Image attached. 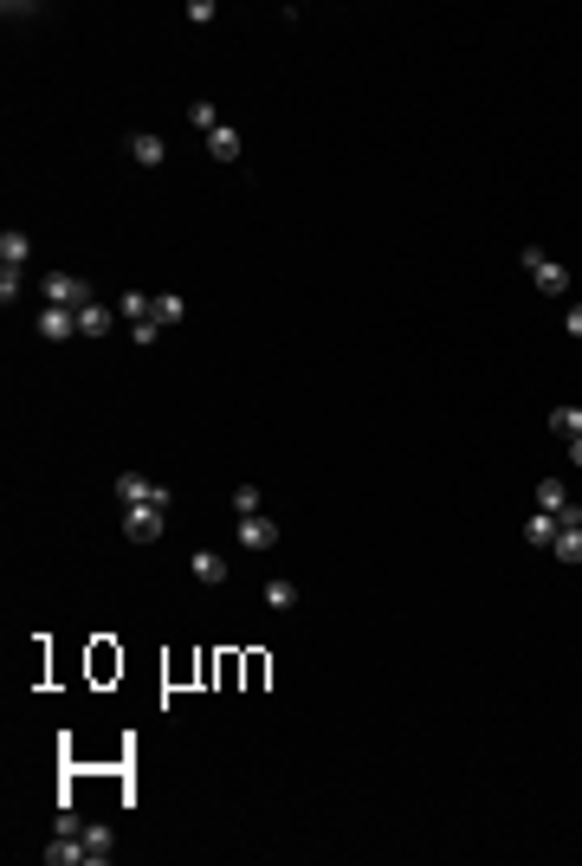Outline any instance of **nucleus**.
Segmentation results:
<instances>
[{
    "instance_id": "1",
    "label": "nucleus",
    "mask_w": 582,
    "mask_h": 866,
    "mask_svg": "<svg viewBox=\"0 0 582 866\" xmlns=\"http://www.w3.org/2000/svg\"><path fill=\"white\" fill-rule=\"evenodd\" d=\"M518 259H524V272L537 279V291H550V298H557V291H569V272H563L550 253H543V246H524Z\"/></svg>"
},
{
    "instance_id": "2",
    "label": "nucleus",
    "mask_w": 582,
    "mask_h": 866,
    "mask_svg": "<svg viewBox=\"0 0 582 866\" xmlns=\"http://www.w3.org/2000/svg\"><path fill=\"white\" fill-rule=\"evenodd\" d=\"M97 291H91V279H71V272H59V279H46V304H59V310H85Z\"/></svg>"
},
{
    "instance_id": "3",
    "label": "nucleus",
    "mask_w": 582,
    "mask_h": 866,
    "mask_svg": "<svg viewBox=\"0 0 582 866\" xmlns=\"http://www.w3.org/2000/svg\"><path fill=\"white\" fill-rule=\"evenodd\" d=\"M162 524H169V511H155V504H124V530H130L136 543H155V537H162Z\"/></svg>"
},
{
    "instance_id": "4",
    "label": "nucleus",
    "mask_w": 582,
    "mask_h": 866,
    "mask_svg": "<svg viewBox=\"0 0 582 866\" xmlns=\"http://www.w3.org/2000/svg\"><path fill=\"white\" fill-rule=\"evenodd\" d=\"M39 336H46V343H65V336H78V310H59V304H46V310H39Z\"/></svg>"
},
{
    "instance_id": "5",
    "label": "nucleus",
    "mask_w": 582,
    "mask_h": 866,
    "mask_svg": "<svg viewBox=\"0 0 582 866\" xmlns=\"http://www.w3.org/2000/svg\"><path fill=\"white\" fill-rule=\"evenodd\" d=\"M240 543L246 549H272V543H279V524H272L265 511H253V518H240Z\"/></svg>"
},
{
    "instance_id": "6",
    "label": "nucleus",
    "mask_w": 582,
    "mask_h": 866,
    "mask_svg": "<svg viewBox=\"0 0 582 866\" xmlns=\"http://www.w3.org/2000/svg\"><path fill=\"white\" fill-rule=\"evenodd\" d=\"M130 155H136L143 169H162V162H169V143L149 136V130H136V136H130Z\"/></svg>"
},
{
    "instance_id": "7",
    "label": "nucleus",
    "mask_w": 582,
    "mask_h": 866,
    "mask_svg": "<svg viewBox=\"0 0 582 866\" xmlns=\"http://www.w3.org/2000/svg\"><path fill=\"white\" fill-rule=\"evenodd\" d=\"M110 318H116V310L104 298H91L85 310H78V336H110Z\"/></svg>"
},
{
    "instance_id": "8",
    "label": "nucleus",
    "mask_w": 582,
    "mask_h": 866,
    "mask_svg": "<svg viewBox=\"0 0 582 866\" xmlns=\"http://www.w3.org/2000/svg\"><path fill=\"white\" fill-rule=\"evenodd\" d=\"M26 259H32V240H26L20 226H7V233H0V265H14V272H20Z\"/></svg>"
},
{
    "instance_id": "9",
    "label": "nucleus",
    "mask_w": 582,
    "mask_h": 866,
    "mask_svg": "<svg viewBox=\"0 0 582 866\" xmlns=\"http://www.w3.org/2000/svg\"><path fill=\"white\" fill-rule=\"evenodd\" d=\"M194 582H226V563H220V549H194Z\"/></svg>"
},
{
    "instance_id": "10",
    "label": "nucleus",
    "mask_w": 582,
    "mask_h": 866,
    "mask_svg": "<svg viewBox=\"0 0 582 866\" xmlns=\"http://www.w3.org/2000/svg\"><path fill=\"white\" fill-rule=\"evenodd\" d=\"M201 143H208V155H214V162H240V136H233L226 124H220L214 136H201Z\"/></svg>"
},
{
    "instance_id": "11",
    "label": "nucleus",
    "mask_w": 582,
    "mask_h": 866,
    "mask_svg": "<svg viewBox=\"0 0 582 866\" xmlns=\"http://www.w3.org/2000/svg\"><path fill=\"white\" fill-rule=\"evenodd\" d=\"M149 479H143V472H116V498H124V504H149Z\"/></svg>"
},
{
    "instance_id": "12",
    "label": "nucleus",
    "mask_w": 582,
    "mask_h": 866,
    "mask_svg": "<svg viewBox=\"0 0 582 866\" xmlns=\"http://www.w3.org/2000/svg\"><path fill=\"white\" fill-rule=\"evenodd\" d=\"M116 310H124L130 324H149V318H155V298H143V291H124V298H116Z\"/></svg>"
},
{
    "instance_id": "13",
    "label": "nucleus",
    "mask_w": 582,
    "mask_h": 866,
    "mask_svg": "<svg viewBox=\"0 0 582 866\" xmlns=\"http://www.w3.org/2000/svg\"><path fill=\"white\" fill-rule=\"evenodd\" d=\"M181 318H188V298H175V291H162V298H155V324H162V330H169V324H181Z\"/></svg>"
},
{
    "instance_id": "14",
    "label": "nucleus",
    "mask_w": 582,
    "mask_h": 866,
    "mask_svg": "<svg viewBox=\"0 0 582 866\" xmlns=\"http://www.w3.org/2000/svg\"><path fill=\"white\" fill-rule=\"evenodd\" d=\"M557 530H563V524L550 518V511H531V524H524V537H531V543H557Z\"/></svg>"
},
{
    "instance_id": "15",
    "label": "nucleus",
    "mask_w": 582,
    "mask_h": 866,
    "mask_svg": "<svg viewBox=\"0 0 582 866\" xmlns=\"http://www.w3.org/2000/svg\"><path fill=\"white\" fill-rule=\"evenodd\" d=\"M563 504H569V485H563V479H543V485H537V511H563Z\"/></svg>"
},
{
    "instance_id": "16",
    "label": "nucleus",
    "mask_w": 582,
    "mask_h": 866,
    "mask_svg": "<svg viewBox=\"0 0 582 866\" xmlns=\"http://www.w3.org/2000/svg\"><path fill=\"white\" fill-rule=\"evenodd\" d=\"M188 124L201 130V136H214V130H220V116H214V104H208V97H194V104H188Z\"/></svg>"
},
{
    "instance_id": "17",
    "label": "nucleus",
    "mask_w": 582,
    "mask_h": 866,
    "mask_svg": "<svg viewBox=\"0 0 582 866\" xmlns=\"http://www.w3.org/2000/svg\"><path fill=\"white\" fill-rule=\"evenodd\" d=\"M259 595H265V608H291V602H298V588H291V582H279V576H272V582L259 588Z\"/></svg>"
},
{
    "instance_id": "18",
    "label": "nucleus",
    "mask_w": 582,
    "mask_h": 866,
    "mask_svg": "<svg viewBox=\"0 0 582 866\" xmlns=\"http://www.w3.org/2000/svg\"><path fill=\"white\" fill-rule=\"evenodd\" d=\"M85 860H110V828H97V821L85 828Z\"/></svg>"
},
{
    "instance_id": "19",
    "label": "nucleus",
    "mask_w": 582,
    "mask_h": 866,
    "mask_svg": "<svg viewBox=\"0 0 582 866\" xmlns=\"http://www.w3.org/2000/svg\"><path fill=\"white\" fill-rule=\"evenodd\" d=\"M550 549H557L563 563H582V530H557V543H550Z\"/></svg>"
},
{
    "instance_id": "20",
    "label": "nucleus",
    "mask_w": 582,
    "mask_h": 866,
    "mask_svg": "<svg viewBox=\"0 0 582 866\" xmlns=\"http://www.w3.org/2000/svg\"><path fill=\"white\" fill-rule=\"evenodd\" d=\"M550 427H557V433H569V440H576V433H582V408H557V414H550Z\"/></svg>"
},
{
    "instance_id": "21",
    "label": "nucleus",
    "mask_w": 582,
    "mask_h": 866,
    "mask_svg": "<svg viewBox=\"0 0 582 866\" xmlns=\"http://www.w3.org/2000/svg\"><path fill=\"white\" fill-rule=\"evenodd\" d=\"M0 304H20V272L0 265Z\"/></svg>"
},
{
    "instance_id": "22",
    "label": "nucleus",
    "mask_w": 582,
    "mask_h": 866,
    "mask_svg": "<svg viewBox=\"0 0 582 866\" xmlns=\"http://www.w3.org/2000/svg\"><path fill=\"white\" fill-rule=\"evenodd\" d=\"M233 511H240V518H253V511H259V485H240V492H233Z\"/></svg>"
},
{
    "instance_id": "23",
    "label": "nucleus",
    "mask_w": 582,
    "mask_h": 866,
    "mask_svg": "<svg viewBox=\"0 0 582 866\" xmlns=\"http://www.w3.org/2000/svg\"><path fill=\"white\" fill-rule=\"evenodd\" d=\"M563 330H569V336H582V304H569V318H563Z\"/></svg>"
},
{
    "instance_id": "24",
    "label": "nucleus",
    "mask_w": 582,
    "mask_h": 866,
    "mask_svg": "<svg viewBox=\"0 0 582 866\" xmlns=\"http://www.w3.org/2000/svg\"><path fill=\"white\" fill-rule=\"evenodd\" d=\"M569 465L582 472V433H576V440H569Z\"/></svg>"
}]
</instances>
